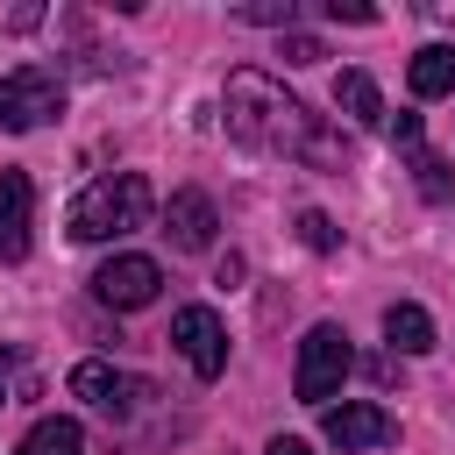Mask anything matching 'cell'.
I'll use <instances>...</instances> for the list:
<instances>
[{
    "mask_svg": "<svg viewBox=\"0 0 455 455\" xmlns=\"http://www.w3.org/2000/svg\"><path fill=\"white\" fill-rule=\"evenodd\" d=\"M228 135L263 149V156H313V164H348L341 135H320V121L263 71H235L228 78Z\"/></svg>",
    "mask_w": 455,
    "mask_h": 455,
    "instance_id": "1",
    "label": "cell"
},
{
    "mask_svg": "<svg viewBox=\"0 0 455 455\" xmlns=\"http://www.w3.org/2000/svg\"><path fill=\"white\" fill-rule=\"evenodd\" d=\"M384 334H391L398 355H427V348H434V320H427V306H412V299L384 313Z\"/></svg>",
    "mask_w": 455,
    "mask_h": 455,
    "instance_id": "13",
    "label": "cell"
},
{
    "mask_svg": "<svg viewBox=\"0 0 455 455\" xmlns=\"http://www.w3.org/2000/svg\"><path fill=\"white\" fill-rule=\"evenodd\" d=\"M263 455H313V448H306V441H291V434H277V441H270Z\"/></svg>",
    "mask_w": 455,
    "mask_h": 455,
    "instance_id": "22",
    "label": "cell"
},
{
    "mask_svg": "<svg viewBox=\"0 0 455 455\" xmlns=\"http://www.w3.org/2000/svg\"><path fill=\"white\" fill-rule=\"evenodd\" d=\"M171 341H178V355L199 377H220L228 370V327L213 320V306H178L171 313Z\"/></svg>",
    "mask_w": 455,
    "mask_h": 455,
    "instance_id": "6",
    "label": "cell"
},
{
    "mask_svg": "<svg viewBox=\"0 0 455 455\" xmlns=\"http://www.w3.org/2000/svg\"><path fill=\"white\" fill-rule=\"evenodd\" d=\"M405 85H412L419 100H441V92H455V43H427V50L405 64Z\"/></svg>",
    "mask_w": 455,
    "mask_h": 455,
    "instance_id": "11",
    "label": "cell"
},
{
    "mask_svg": "<svg viewBox=\"0 0 455 455\" xmlns=\"http://www.w3.org/2000/svg\"><path fill=\"white\" fill-rule=\"evenodd\" d=\"M242 14H249V21H270V28H291L299 7H291V0H256V7H242Z\"/></svg>",
    "mask_w": 455,
    "mask_h": 455,
    "instance_id": "17",
    "label": "cell"
},
{
    "mask_svg": "<svg viewBox=\"0 0 455 455\" xmlns=\"http://www.w3.org/2000/svg\"><path fill=\"white\" fill-rule=\"evenodd\" d=\"M156 291H164L156 256H107V263L92 270V299L114 306V313H135V306H149Z\"/></svg>",
    "mask_w": 455,
    "mask_h": 455,
    "instance_id": "4",
    "label": "cell"
},
{
    "mask_svg": "<svg viewBox=\"0 0 455 455\" xmlns=\"http://www.w3.org/2000/svg\"><path fill=\"white\" fill-rule=\"evenodd\" d=\"M334 107H341L348 121H363V128H377V121H384V92H377V78H370V71H341V78H334Z\"/></svg>",
    "mask_w": 455,
    "mask_h": 455,
    "instance_id": "12",
    "label": "cell"
},
{
    "mask_svg": "<svg viewBox=\"0 0 455 455\" xmlns=\"http://www.w3.org/2000/svg\"><path fill=\"white\" fill-rule=\"evenodd\" d=\"M327 50L313 43V36H284V64H320Z\"/></svg>",
    "mask_w": 455,
    "mask_h": 455,
    "instance_id": "18",
    "label": "cell"
},
{
    "mask_svg": "<svg viewBox=\"0 0 455 455\" xmlns=\"http://www.w3.org/2000/svg\"><path fill=\"white\" fill-rule=\"evenodd\" d=\"M149 213H156L149 178H142V171H114V178H92V185L71 199L64 220H71L78 242H121V235L149 228Z\"/></svg>",
    "mask_w": 455,
    "mask_h": 455,
    "instance_id": "2",
    "label": "cell"
},
{
    "mask_svg": "<svg viewBox=\"0 0 455 455\" xmlns=\"http://www.w3.org/2000/svg\"><path fill=\"white\" fill-rule=\"evenodd\" d=\"M327 14L334 21H377V7H363V0H327Z\"/></svg>",
    "mask_w": 455,
    "mask_h": 455,
    "instance_id": "19",
    "label": "cell"
},
{
    "mask_svg": "<svg viewBox=\"0 0 455 455\" xmlns=\"http://www.w3.org/2000/svg\"><path fill=\"white\" fill-rule=\"evenodd\" d=\"M348 363H355L348 334H341L334 320H320V327H306V341H299V370H291V391H299L306 405H320V412H327V398L341 391Z\"/></svg>",
    "mask_w": 455,
    "mask_h": 455,
    "instance_id": "3",
    "label": "cell"
},
{
    "mask_svg": "<svg viewBox=\"0 0 455 455\" xmlns=\"http://www.w3.org/2000/svg\"><path fill=\"white\" fill-rule=\"evenodd\" d=\"M299 242H306V249H320V256H327V249H334V220H327V213H313V206H306V213H299Z\"/></svg>",
    "mask_w": 455,
    "mask_h": 455,
    "instance_id": "16",
    "label": "cell"
},
{
    "mask_svg": "<svg viewBox=\"0 0 455 455\" xmlns=\"http://www.w3.org/2000/svg\"><path fill=\"white\" fill-rule=\"evenodd\" d=\"M7 85H14V121H21V128H43V121L64 114V78H57L50 64H21Z\"/></svg>",
    "mask_w": 455,
    "mask_h": 455,
    "instance_id": "8",
    "label": "cell"
},
{
    "mask_svg": "<svg viewBox=\"0 0 455 455\" xmlns=\"http://www.w3.org/2000/svg\"><path fill=\"white\" fill-rule=\"evenodd\" d=\"M213 199L206 192H171V206H164V235L185 249V256H199V249H213Z\"/></svg>",
    "mask_w": 455,
    "mask_h": 455,
    "instance_id": "10",
    "label": "cell"
},
{
    "mask_svg": "<svg viewBox=\"0 0 455 455\" xmlns=\"http://www.w3.org/2000/svg\"><path fill=\"white\" fill-rule=\"evenodd\" d=\"M14 455H85V434H78V419H36L28 434H21V448Z\"/></svg>",
    "mask_w": 455,
    "mask_h": 455,
    "instance_id": "14",
    "label": "cell"
},
{
    "mask_svg": "<svg viewBox=\"0 0 455 455\" xmlns=\"http://www.w3.org/2000/svg\"><path fill=\"white\" fill-rule=\"evenodd\" d=\"M0 405H7V384H0Z\"/></svg>",
    "mask_w": 455,
    "mask_h": 455,
    "instance_id": "23",
    "label": "cell"
},
{
    "mask_svg": "<svg viewBox=\"0 0 455 455\" xmlns=\"http://www.w3.org/2000/svg\"><path fill=\"white\" fill-rule=\"evenodd\" d=\"M71 398H85L92 412H128V405H142L149 398V384H135V377H121V370H107V363H78L71 370Z\"/></svg>",
    "mask_w": 455,
    "mask_h": 455,
    "instance_id": "7",
    "label": "cell"
},
{
    "mask_svg": "<svg viewBox=\"0 0 455 455\" xmlns=\"http://www.w3.org/2000/svg\"><path fill=\"white\" fill-rule=\"evenodd\" d=\"M391 142H398V149H419V114H398V121H391Z\"/></svg>",
    "mask_w": 455,
    "mask_h": 455,
    "instance_id": "20",
    "label": "cell"
},
{
    "mask_svg": "<svg viewBox=\"0 0 455 455\" xmlns=\"http://www.w3.org/2000/svg\"><path fill=\"white\" fill-rule=\"evenodd\" d=\"M0 128H21V121H14V85H7V78H0Z\"/></svg>",
    "mask_w": 455,
    "mask_h": 455,
    "instance_id": "21",
    "label": "cell"
},
{
    "mask_svg": "<svg viewBox=\"0 0 455 455\" xmlns=\"http://www.w3.org/2000/svg\"><path fill=\"white\" fill-rule=\"evenodd\" d=\"M412 171H419V192H427V199H448V192H455V178H448V164H441L434 149H412Z\"/></svg>",
    "mask_w": 455,
    "mask_h": 455,
    "instance_id": "15",
    "label": "cell"
},
{
    "mask_svg": "<svg viewBox=\"0 0 455 455\" xmlns=\"http://www.w3.org/2000/svg\"><path fill=\"white\" fill-rule=\"evenodd\" d=\"M320 434H327L341 455H355V448H384V441H398V419H391L384 405H370V398H341V405L320 412Z\"/></svg>",
    "mask_w": 455,
    "mask_h": 455,
    "instance_id": "5",
    "label": "cell"
},
{
    "mask_svg": "<svg viewBox=\"0 0 455 455\" xmlns=\"http://www.w3.org/2000/svg\"><path fill=\"white\" fill-rule=\"evenodd\" d=\"M28 213H36L28 171H0V263H21L28 256Z\"/></svg>",
    "mask_w": 455,
    "mask_h": 455,
    "instance_id": "9",
    "label": "cell"
}]
</instances>
